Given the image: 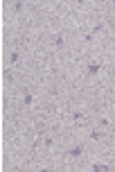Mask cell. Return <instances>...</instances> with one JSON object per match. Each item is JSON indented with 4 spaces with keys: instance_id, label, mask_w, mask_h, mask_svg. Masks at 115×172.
I'll list each match as a JSON object with an SVG mask.
<instances>
[{
    "instance_id": "6da1fadb",
    "label": "cell",
    "mask_w": 115,
    "mask_h": 172,
    "mask_svg": "<svg viewBox=\"0 0 115 172\" xmlns=\"http://www.w3.org/2000/svg\"><path fill=\"white\" fill-rule=\"evenodd\" d=\"M99 70H102V64H99V61H93V64H88V73H90V75H97Z\"/></svg>"
},
{
    "instance_id": "7a4b0ae2",
    "label": "cell",
    "mask_w": 115,
    "mask_h": 172,
    "mask_svg": "<svg viewBox=\"0 0 115 172\" xmlns=\"http://www.w3.org/2000/svg\"><path fill=\"white\" fill-rule=\"evenodd\" d=\"M81 152H84V150L77 145V147H72V150H70V156H72V159H77V156H81Z\"/></svg>"
},
{
    "instance_id": "3957f363",
    "label": "cell",
    "mask_w": 115,
    "mask_h": 172,
    "mask_svg": "<svg viewBox=\"0 0 115 172\" xmlns=\"http://www.w3.org/2000/svg\"><path fill=\"white\" fill-rule=\"evenodd\" d=\"M54 46H56V48H63V46H65V41H63V36H61V34L54 36Z\"/></svg>"
},
{
    "instance_id": "277c9868",
    "label": "cell",
    "mask_w": 115,
    "mask_h": 172,
    "mask_svg": "<svg viewBox=\"0 0 115 172\" xmlns=\"http://www.w3.org/2000/svg\"><path fill=\"white\" fill-rule=\"evenodd\" d=\"M90 138H93V141H102V132L99 129H93V132H90Z\"/></svg>"
},
{
    "instance_id": "5b68a950",
    "label": "cell",
    "mask_w": 115,
    "mask_h": 172,
    "mask_svg": "<svg viewBox=\"0 0 115 172\" xmlns=\"http://www.w3.org/2000/svg\"><path fill=\"white\" fill-rule=\"evenodd\" d=\"M32 102H34V97H32L30 93H27V95H23V104H25V106H30Z\"/></svg>"
},
{
    "instance_id": "8992f818",
    "label": "cell",
    "mask_w": 115,
    "mask_h": 172,
    "mask_svg": "<svg viewBox=\"0 0 115 172\" xmlns=\"http://www.w3.org/2000/svg\"><path fill=\"white\" fill-rule=\"evenodd\" d=\"M99 32H104V25H102V23H97V25H93V34H99Z\"/></svg>"
},
{
    "instance_id": "52a82bcc",
    "label": "cell",
    "mask_w": 115,
    "mask_h": 172,
    "mask_svg": "<svg viewBox=\"0 0 115 172\" xmlns=\"http://www.w3.org/2000/svg\"><path fill=\"white\" fill-rule=\"evenodd\" d=\"M72 120H75V122L84 120V113H81V111H75V113H72Z\"/></svg>"
},
{
    "instance_id": "ba28073f",
    "label": "cell",
    "mask_w": 115,
    "mask_h": 172,
    "mask_svg": "<svg viewBox=\"0 0 115 172\" xmlns=\"http://www.w3.org/2000/svg\"><path fill=\"white\" fill-rule=\"evenodd\" d=\"M9 59H11V64H16V61L20 59V55H18V52H11V55H9Z\"/></svg>"
}]
</instances>
